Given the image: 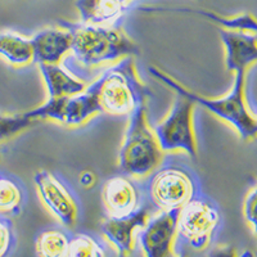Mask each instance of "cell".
Instances as JSON below:
<instances>
[{"mask_svg": "<svg viewBox=\"0 0 257 257\" xmlns=\"http://www.w3.org/2000/svg\"><path fill=\"white\" fill-rule=\"evenodd\" d=\"M0 57L15 67H25L34 62L31 39L13 31L0 32Z\"/></svg>", "mask_w": 257, "mask_h": 257, "instance_id": "17", "label": "cell"}, {"mask_svg": "<svg viewBox=\"0 0 257 257\" xmlns=\"http://www.w3.org/2000/svg\"><path fill=\"white\" fill-rule=\"evenodd\" d=\"M70 229L64 226H50L36 235L35 251L38 257H67L70 245Z\"/></svg>", "mask_w": 257, "mask_h": 257, "instance_id": "18", "label": "cell"}, {"mask_svg": "<svg viewBox=\"0 0 257 257\" xmlns=\"http://www.w3.org/2000/svg\"><path fill=\"white\" fill-rule=\"evenodd\" d=\"M162 160L164 151L158 144L155 132L148 125L146 104H142L128 114V125L118 155V167L125 175L144 178Z\"/></svg>", "mask_w": 257, "mask_h": 257, "instance_id": "5", "label": "cell"}, {"mask_svg": "<svg viewBox=\"0 0 257 257\" xmlns=\"http://www.w3.org/2000/svg\"><path fill=\"white\" fill-rule=\"evenodd\" d=\"M35 120L27 116V113L6 114L0 113V143L9 141L18 134L24 133L34 125Z\"/></svg>", "mask_w": 257, "mask_h": 257, "instance_id": "22", "label": "cell"}, {"mask_svg": "<svg viewBox=\"0 0 257 257\" xmlns=\"http://www.w3.org/2000/svg\"><path fill=\"white\" fill-rule=\"evenodd\" d=\"M243 215L257 237V185L252 188L243 202Z\"/></svg>", "mask_w": 257, "mask_h": 257, "instance_id": "24", "label": "cell"}, {"mask_svg": "<svg viewBox=\"0 0 257 257\" xmlns=\"http://www.w3.org/2000/svg\"><path fill=\"white\" fill-rule=\"evenodd\" d=\"M178 12L198 13V15L210 18L213 22H216V24L225 27V29L240 30V31H248L257 34V18L252 16L251 13H242V15L234 16V17H221V16L215 15V13L206 12V11H185V9H179Z\"/></svg>", "mask_w": 257, "mask_h": 257, "instance_id": "21", "label": "cell"}, {"mask_svg": "<svg viewBox=\"0 0 257 257\" xmlns=\"http://www.w3.org/2000/svg\"><path fill=\"white\" fill-rule=\"evenodd\" d=\"M207 257H238L237 249L233 245H216L208 252Z\"/></svg>", "mask_w": 257, "mask_h": 257, "instance_id": "25", "label": "cell"}, {"mask_svg": "<svg viewBox=\"0 0 257 257\" xmlns=\"http://www.w3.org/2000/svg\"><path fill=\"white\" fill-rule=\"evenodd\" d=\"M142 187L147 202L157 212L180 210L202 193L201 180L196 171L175 157H164L142 181Z\"/></svg>", "mask_w": 257, "mask_h": 257, "instance_id": "3", "label": "cell"}, {"mask_svg": "<svg viewBox=\"0 0 257 257\" xmlns=\"http://www.w3.org/2000/svg\"><path fill=\"white\" fill-rule=\"evenodd\" d=\"M149 73L156 79L164 82L176 94L187 96L188 99L193 100L197 105H202L212 114L219 117L220 120L228 122L235 128L243 141H251L257 137V121L256 117L249 112L244 96L245 86V72L238 71L234 73V82L229 93L219 98H208L205 95H199L190 89L185 88L180 82L176 81L167 73L162 72L156 67H149Z\"/></svg>", "mask_w": 257, "mask_h": 257, "instance_id": "2", "label": "cell"}, {"mask_svg": "<svg viewBox=\"0 0 257 257\" xmlns=\"http://www.w3.org/2000/svg\"><path fill=\"white\" fill-rule=\"evenodd\" d=\"M47 86L49 98H62L80 94L86 89L84 80L79 79L66 67L59 64H38Z\"/></svg>", "mask_w": 257, "mask_h": 257, "instance_id": "16", "label": "cell"}, {"mask_svg": "<svg viewBox=\"0 0 257 257\" xmlns=\"http://www.w3.org/2000/svg\"><path fill=\"white\" fill-rule=\"evenodd\" d=\"M26 113L35 121L52 120L66 126L82 125L95 114L103 113L98 95V82L94 80L76 95L48 98L47 102Z\"/></svg>", "mask_w": 257, "mask_h": 257, "instance_id": "8", "label": "cell"}, {"mask_svg": "<svg viewBox=\"0 0 257 257\" xmlns=\"http://www.w3.org/2000/svg\"><path fill=\"white\" fill-rule=\"evenodd\" d=\"M175 257H189V254H188L185 251L175 252Z\"/></svg>", "mask_w": 257, "mask_h": 257, "instance_id": "27", "label": "cell"}, {"mask_svg": "<svg viewBox=\"0 0 257 257\" xmlns=\"http://www.w3.org/2000/svg\"><path fill=\"white\" fill-rule=\"evenodd\" d=\"M102 202L108 216H126L147 203L142 183L133 176L116 175L107 179L102 187Z\"/></svg>", "mask_w": 257, "mask_h": 257, "instance_id": "11", "label": "cell"}, {"mask_svg": "<svg viewBox=\"0 0 257 257\" xmlns=\"http://www.w3.org/2000/svg\"><path fill=\"white\" fill-rule=\"evenodd\" d=\"M27 201L24 184L13 176L0 174V213L20 215Z\"/></svg>", "mask_w": 257, "mask_h": 257, "instance_id": "19", "label": "cell"}, {"mask_svg": "<svg viewBox=\"0 0 257 257\" xmlns=\"http://www.w3.org/2000/svg\"><path fill=\"white\" fill-rule=\"evenodd\" d=\"M98 95L103 112L128 116L139 105L146 104L151 91L141 81L133 57L120 59L102 72L98 79Z\"/></svg>", "mask_w": 257, "mask_h": 257, "instance_id": "4", "label": "cell"}, {"mask_svg": "<svg viewBox=\"0 0 257 257\" xmlns=\"http://www.w3.org/2000/svg\"><path fill=\"white\" fill-rule=\"evenodd\" d=\"M179 211H161L155 213L146 226L138 231L137 240L144 257H175Z\"/></svg>", "mask_w": 257, "mask_h": 257, "instance_id": "10", "label": "cell"}, {"mask_svg": "<svg viewBox=\"0 0 257 257\" xmlns=\"http://www.w3.org/2000/svg\"><path fill=\"white\" fill-rule=\"evenodd\" d=\"M41 202L62 226L72 230L81 219V202L76 190L61 174L40 170L34 176Z\"/></svg>", "mask_w": 257, "mask_h": 257, "instance_id": "9", "label": "cell"}, {"mask_svg": "<svg viewBox=\"0 0 257 257\" xmlns=\"http://www.w3.org/2000/svg\"><path fill=\"white\" fill-rule=\"evenodd\" d=\"M34 62L38 64H59L70 56L72 34L67 27H47L31 38Z\"/></svg>", "mask_w": 257, "mask_h": 257, "instance_id": "14", "label": "cell"}, {"mask_svg": "<svg viewBox=\"0 0 257 257\" xmlns=\"http://www.w3.org/2000/svg\"><path fill=\"white\" fill-rule=\"evenodd\" d=\"M196 105V103L188 99L187 96L176 94L167 116L153 127L158 144L164 152L181 151L196 160L198 155L194 132Z\"/></svg>", "mask_w": 257, "mask_h": 257, "instance_id": "7", "label": "cell"}, {"mask_svg": "<svg viewBox=\"0 0 257 257\" xmlns=\"http://www.w3.org/2000/svg\"><path fill=\"white\" fill-rule=\"evenodd\" d=\"M128 0H76L82 24L98 26H116L125 13Z\"/></svg>", "mask_w": 257, "mask_h": 257, "instance_id": "15", "label": "cell"}, {"mask_svg": "<svg viewBox=\"0 0 257 257\" xmlns=\"http://www.w3.org/2000/svg\"><path fill=\"white\" fill-rule=\"evenodd\" d=\"M256 121H257V117H256Z\"/></svg>", "mask_w": 257, "mask_h": 257, "instance_id": "28", "label": "cell"}, {"mask_svg": "<svg viewBox=\"0 0 257 257\" xmlns=\"http://www.w3.org/2000/svg\"><path fill=\"white\" fill-rule=\"evenodd\" d=\"M153 208L148 202L143 207L126 216H108L100 225V231L105 240L113 247L120 257H128L135 247L138 231L146 226L153 215Z\"/></svg>", "mask_w": 257, "mask_h": 257, "instance_id": "12", "label": "cell"}, {"mask_svg": "<svg viewBox=\"0 0 257 257\" xmlns=\"http://www.w3.org/2000/svg\"><path fill=\"white\" fill-rule=\"evenodd\" d=\"M225 48V64L229 72L244 71L257 63V35L240 30L222 29L219 31Z\"/></svg>", "mask_w": 257, "mask_h": 257, "instance_id": "13", "label": "cell"}, {"mask_svg": "<svg viewBox=\"0 0 257 257\" xmlns=\"http://www.w3.org/2000/svg\"><path fill=\"white\" fill-rule=\"evenodd\" d=\"M62 25L72 34L70 57L64 59L66 68L68 71L79 68L73 72L79 79L84 77V70L139 54L138 45L118 26H98L82 22Z\"/></svg>", "mask_w": 257, "mask_h": 257, "instance_id": "1", "label": "cell"}, {"mask_svg": "<svg viewBox=\"0 0 257 257\" xmlns=\"http://www.w3.org/2000/svg\"><path fill=\"white\" fill-rule=\"evenodd\" d=\"M80 184L85 189H90L94 185L96 184V175L93 171H84V173L80 175Z\"/></svg>", "mask_w": 257, "mask_h": 257, "instance_id": "26", "label": "cell"}, {"mask_svg": "<svg viewBox=\"0 0 257 257\" xmlns=\"http://www.w3.org/2000/svg\"><path fill=\"white\" fill-rule=\"evenodd\" d=\"M222 222L221 210L211 197L198 194L179 211L175 245L203 251L212 243Z\"/></svg>", "mask_w": 257, "mask_h": 257, "instance_id": "6", "label": "cell"}, {"mask_svg": "<svg viewBox=\"0 0 257 257\" xmlns=\"http://www.w3.org/2000/svg\"><path fill=\"white\" fill-rule=\"evenodd\" d=\"M108 244L89 233L72 234L67 257H109Z\"/></svg>", "mask_w": 257, "mask_h": 257, "instance_id": "20", "label": "cell"}, {"mask_svg": "<svg viewBox=\"0 0 257 257\" xmlns=\"http://www.w3.org/2000/svg\"><path fill=\"white\" fill-rule=\"evenodd\" d=\"M15 229L8 217L0 213V257H7L15 248Z\"/></svg>", "mask_w": 257, "mask_h": 257, "instance_id": "23", "label": "cell"}]
</instances>
